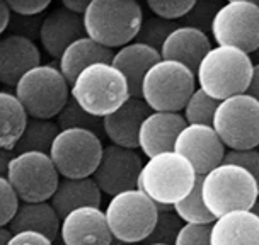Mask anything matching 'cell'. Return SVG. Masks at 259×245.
Instances as JSON below:
<instances>
[{
	"instance_id": "cell-1",
	"label": "cell",
	"mask_w": 259,
	"mask_h": 245,
	"mask_svg": "<svg viewBox=\"0 0 259 245\" xmlns=\"http://www.w3.org/2000/svg\"><path fill=\"white\" fill-rule=\"evenodd\" d=\"M251 55L232 46H211L194 73L196 85L215 101L246 94L252 75Z\"/></svg>"
},
{
	"instance_id": "cell-2",
	"label": "cell",
	"mask_w": 259,
	"mask_h": 245,
	"mask_svg": "<svg viewBox=\"0 0 259 245\" xmlns=\"http://www.w3.org/2000/svg\"><path fill=\"white\" fill-rule=\"evenodd\" d=\"M142 21L143 7L135 0H89L82 14L87 38L113 52L135 39Z\"/></svg>"
},
{
	"instance_id": "cell-3",
	"label": "cell",
	"mask_w": 259,
	"mask_h": 245,
	"mask_svg": "<svg viewBox=\"0 0 259 245\" xmlns=\"http://www.w3.org/2000/svg\"><path fill=\"white\" fill-rule=\"evenodd\" d=\"M259 184L247 170L230 164H220L201 179V198L215 218L230 211L257 213Z\"/></svg>"
},
{
	"instance_id": "cell-4",
	"label": "cell",
	"mask_w": 259,
	"mask_h": 245,
	"mask_svg": "<svg viewBox=\"0 0 259 245\" xmlns=\"http://www.w3.org/2000/svg\"><path fill=\"white\" fill-rule=\"evenodd\" d=\"M196 172L178 152H162L142 165L137 189L159 205L172 206L191 191Z\"/></svg>"
},
{
	"instance_id": "cell-5",
	"label": "cell",
	"mask_w": 259,
	"mask_h": 245,
	"mask_svg": "<svg viewBox=\"0 0 259 245\" xmlns=\"http://www.w3.org/2000/svg\"><path fill=\"white\" fill-rule=\"evenodd\" d=\"M70 97L85 113L103 119L128 99L124 77L111 63H94L82 70L70 85Z\"/></svg>"
},
{
	"instance_id": "cell-6",
	"label": "cell",
	"mask_w": 259,
	"mask_h": 245,
	"mask_svg": "<svg viewBox=\"0 0 259 245\" xmlns=\"http://www.w3.org/2000/svg\"><path fill=\"white\" fill-rule=\"evenodd\" d=\"M14 95L29 118L53 119L70 97V85L57 65L46 63L24 73L14 87Z\"/></svg>"
},
{
	"instance_id": "cell-7",
	"label": "cell",
	"mask_w": 259,
	"mask_h": 245,
	"mask_svg": "<svg viewBox=\"0 0 259 245\" xmlns=\"http://www.w3.org/2000/svg\"><path fill=\"white\" fill-rule=\"evenodd\" d=\"M196 89V77L184 65L160 60L145 73L140 99L150 111L181 113L189 95Z\"/></svg>"
},
{
	"instance_id": "cell-8",
	"label": "cell",
	"mask_w": 259,
	"mask_h": 245,
	"mask_svg": "<svg viewBox=\"0 0 259 245\" xmlns=\"http://www.w3.org/2000/svg\"><path fill=\"white\" fill-rule=\"evenodd\" d=\"M155 203L138 189L111 196L104 216L111 237L126 243H143L157 221Z\"/></svg>"
},
{
	"instance_id": "cell-9",
	"label": "cell",
	"mask_w": 259,
	"mask_h": 245,
	"mask_svg": "<svg viewBox=\"0 0 259 245\" xmlns=\"http://www.w3.org/2000/svg\"><path fill=\"white\" fill-rule=\"evenodd\" d=\"M211 128L225 149H256L259 143V101L247 94H237L220 101Z\"/></svg>"
},
{
	"instance_id": "cell-10",
	"label": "cell",
	"mask_w": 259,
	"mask_h": 245,
	"mask_svg": "<svg viewBox=\"0 0 259 245\" xmlns=\"http://www.w3.org/2000/svg\"><path fill=\"white\" fill-rule=\"evenodd\" d=\"M103 149V141L96 133L72 128L60 129L48 155L60 177L82 179L94 174Z\"/></svg>"
},
{
	"instance_id": "cell-11",
	"label": "cell",
	"mask_w": 259,
	"mask_h": 245,
	"mask_svg": "<svg viewBox=\"0 0 259 245\" xmlns=\"http://www.w3.org/2000/svg\"><path fill=\"white\" fill-rule=\"evenodd\" d=\"M6 177L21 203L50 201L60 181L50 155L39 152L14 154Z\"/></svg>"
},
{
	"instance_id": "cell-12",
	"label": "cell",
	"mask_w": 259,
	"mask_h": 245,
	"mask_svg": "<svg viewBox=\"0 0 259 245\" xmlns=\"http://www.w3.org/2000/svg\"><path fill=\"white\" fill-rule=\"evenodd\" d=\"M211 38L217 46H232L251 55L259 48V7L251 0L222 4L211 22Z\"/></svg>"
},
{
	"instance_id": "cell-13",
	"label": "cell",
	"mask_w": 259,
	"mask_h": 245,
	"mask_svg": "<svg viewBox=\"0 0 259 245\" xmlns=\"http://www.w3.org/2000/svg\"><path fill=\"white\" fill-rule=\"evenodd\" d=\"M143 160L137 150L106 145L94 174L91 175L103 194L114 196L118 192L137 189Z\"/></svg>"
},
{
	"instance_id": "cell-14",
	"label": "cell",
	"mask_w": 259,
	"mask_h": 245,
	"mask_svg": "<svg viewBox=\"0 0 259 245\" xmlns=\"http://www.w3.org/2000/svg\"><path fill=\"white\" fill-rule=\"evenodd\" d=\"M174 152L183 155L196 175H205L222 164L225 146L211 126L205 124H186L174 141Z\"/></svg>"
},
{
	"instance_id": "cell-15",
	"label": "cell",
	"mask_w": 259,
	"mask_h": 245,
	"mask_svg": "<svg viewBox=\"0 0 259 245\" xmlns=\"http://www.w3.org/2000/svg\"><path fill=\"white\" fill-rule=\"evenodd\" d=\"M63 245H109L113 237L101 208L84 206L62 218L60 233Z\"/></svg>"
},
{
	"instance_id": "cell-16",
	"label": "cell",
	"mask_w": 259,
	"mask_h": 245,
	"mask_svg": "<svg viewBox=\"0 0 259 245\" xmlns=\"http://www.w3.org/2000/svg\"><path fill=\"white\" fill-rule=\"evenodd\" d=\"M152 111L142 99L128 97L116 111L103 118V135L111 141V145L123 149H138V131Z\"/></svg>"
},
{
	"instance_id": "cell-17",
	"label": "cell",
	"mask_w": 259,
	"mask_h": 245,
	"mask_svg": "<svg viewBox=\"0 0 259 245\" xmlns=\"http://www.w3.org/2000/svg\"><path fill=\"white\" fill-rule=\"evenodd\" d=\"M41 65L38 44L19 34H7L0 38V84L16 87L19 78Z\"/></svg>"
},
{
	"instance_id": "cell-18",
	"label": "cell",
	"mask_w": 259,
	"mask_h": 245,
	"mask_svg": "<svg viewBox=\"0 0 259 245\" xmlns=\"http://www.w3.org/2000/svg\"><path fill=\"white\" fill-rule=\"evenodd\" d=\"M85 36L82 16L68 12L62 6L43 16L38 39L45 52L52 58L58 60L68 44Z\"/></svg>"
},
{
	"instance_id": "cell-19",
	"label": "cell",
	"mask_w": 259,
	"mask_h": 245,
	"mask_svg": "<svg viewBox=\"0 0 259 245\" xmlns=\"http://www.w3.org/2000/svg\"><path fill=\"white\" fill-rule=\"evenodd\" d=\"M186 126L181 113H152L143 119L138 131V149L145 157H154L162 152H170L181 129Z\"/></svg>"
},
{
	"instance_id": "cell-20",
	"label": "cell",
	"mask_w": 259,
	"mask_h": 245,
	"mask_svg": "<svg viewBox=\"0 0 259 245\" xmlns=\"http://www.w3.org/2000/svg\"><path fill=\"white\" fill-rule=\"evenodd\" d=\"M211 50V39L205 32L188 26H178L165 38L160 48V58L178 62L196 73L203 57Z\"/></svg>"
},
{
	"instance_id": "cell-21",
	"label": "cell",
	"mask_w": 259,
	"mask_h": 245,
	"mask_svg": "<svg viewBox=\"0 0 259 245\" xmlns=\"http://www.w3.org/2000/svg\"><path fill=\"white\" fill-rule=\"evenodd\" d=\"M162 58L159 52H155V50H152L145 44L132 41V43L121 46L113 53L111 65L124 77L130 97L140 99V87L143 77Z\"/></svg>"
},
{
	"instance_id": "cell-22",
	"label": "cell",
	"mask_w": 259,
	"mask_h": 245,
	"mask_svg": "<svg viewBox=\"0 0 259 245\" xmlns=\"http://www.w3.org/2000/svg\"><path fill=\"white\" fill-rule=\"evenodd\" d=\"M210 245H259V216L254 211H230L210 225Z\"/></svg>"
},
{
	"instance_id": "cell-23",
	"label": "cell",
	"mask_w": 259,
	"mask_h": 245,
	"mask_svg": "<svg viewBox=\"0 0 259 245\" xmlns=\"http://www.w3.org/2000/svg\"><path fill=\"white\" fill-rule=\"evenodd\" d=\"M101 203H103V192H101V189L97 187L92 177H60L58 186L55 189L53 196L50 198V205L57 211L60 220L67 216L70 211L77 210V208H101Z\"/></svg>"
},
{
	"instance_id": "cell-24",
	"label": "cell",
	"mask_w": 259,
	"mask_h": 245,
	"mask_svg": "<svg viewBox=\"0 0 259 245\" xmlns=\"http://www.w3.org/2000/svg\"><path fill=\"white\" fill-rule=\"evenodd\" d=\"M113 53V50L104 48V46L97 44L96 41L84 36V38L73 41L72 44H68L65 48L62 57L58 58L57 67L60 73H62V77L67 80V84L72 85L78 73L85 70L89 65L111 63Z\"/></svg>"
},
{
	"instance_id": "cell-25",
	"label": "cell",
	"mask_w": 259,
	"mask_h": 245,
	"mask_svg": "<svg viewBox=\"0 0 259 245\" xmlns=\"http://www.w3.org/2000/svg\"><path fill=\"white\" fill-rule=\"evenodd\" d=\"M60 216L50 201H39V203H19L17 211L7 225V228L12 233L16 232H38L50 240H55L60 233Z\"/></svg>"
},
{
	"instance_id": "cell-26",
	"label": "cell",
	"mask_w": 259,
	"mask_h": 245,
	"mask_svg": "<svg viewBox=\"0 0 259 245\" xmlns=\"http://www.w3.org/2000/svg\"><path fill=\"white\" fill-rule=\"evenodd\" d=\"M27 118L14 92L0 90V149H14L24 131Z\"/></svg>"
},
{
	"instance_id": "cell-27",
	"label": "cell",
	"mask_w": 259,
	"mask_h": 245,
	"mask_svg": "<svg viewBox=\"0 0 259 245\" xmlns=\"http://www.w3.org/2000/svg\"><path fill=\"white\" fill-rule=\"evenodd\" d=\"M60 133V128L53 119H38L27 118L21 138L14 145L12 154H24V152H39L50 154L52 143Z\"/></svg>"
},
{
	"instance_id": "cell-28",
	"label": "cell",
	"mask_w": 259,
	"mask_h": 245,
	"mask_svg": "<svg viewBox=\"0 0 259 245\" xmlns=\"http://www.w3.org/2000/svg\"><path fill=\"white\" fill-rule=\"evenodd\" d=\"M201 179L203 175H196V181L188 196H184L181 201L172 205V211L178 215V218L183 223L188 225H211L215 221V216L206 210L201 198Z\"/></svg>"
},
{
	"instance_id": "cell-29",
	"label": "cell",
	"mask_w": 259,
	"mask_h": 245,
	"mask_svg": "<svg viewBox=\"0 0 259 245\" xmlns=\"http://www.w3.org/2000/svg\"><path fill=\"white\" fill-rule=\"evenodd\" d=\"M55 123H57L60 129H89V131L96 133L99 138L103 136V119L85 113L72 97H68V101L65 103L62 111L57 114Z\"/></svg>"
},
{
	"instance_id": "cell-30",
	"label": "cell",
	"mask_w": 259,
	"mask_h": 245,
	"mask_svg": "<svg viewBox=\"0 0 259 245\" xmlns=\"http://www.w3.org/2000/svg\"><path fill=\"white\" fill-rule=\"evenodd\" d=\"M219 106V101L211 99L206 95L201 89H194V92L189 95L183 108V118L186 124H205V126H211L213 121L215 109Z\"/></svg>"
},
{
	"instance_id": "cell-31",
	"label": "cell",
	"mask_w": 259,
	"mask_h": 245,
	"mask_svg": "<svg viewBox=\"0 0 259 245\" xmlns=\"http://www.w3.org/2000/svg\"><path fill=\"white\" fill-rule=\"evenodd\" d=\"M178 26H179L178 22L164 21V19H160V17L150 16L142 21V24L138 27V32L133 41L149 46V48L155 50V52H160L165 38H167Z\"/></svg>"
},
{
	"instance_id": "cell-32",
	"label": "cell",
	"mask_w": 259,
	"mask_h": 245,
	"mask_svg": "<svg viewBox=\"0 0 259 245\" xmlns=\"http://www.w3.org/2000/svg\"><path fill=\"white\" fill-rule=\"evenodd\" d=\"M184 223L178 218V215L172 210L169 211H159L157 215V221L152 228L149 237L145 238L143 243H165L172 245L176 240V235L181 230Z\"/></svg>"
},
{
	"instance_id": "cell-33",
	"label": "cell",
	"mask_w": 259,
	"mask_h": 245,
	"mask_svg": "<svg viewBox=\"0 0 259 245\" xmlns=\"http://www.w3.org/2000/svg\"><path fill=\"white\" fill-rule=\"evenodd\" d=\"M222 4L217 2H194L193 7L189 9V12L183 17V26L193 27V29H198L201 32L208 34L211 29V22H213V17L217 11L220 9Z\"/></svg>"
},
{
	"instance_id": "cell-34",
	"label": "cell",
	"mask_w": 259,
	"mask_h": 245,
	"mask_svg": "<svg viewBox=\"0 0 259 245\" xmlns=\"http://www.w3.org/2000/svg\"><path fill=\"white\" fill-rule=\"evenodd\" d=\"M193 4L194 0H170V2L169 0H150L147 2V7L155 17L176 22L186 16Z\"/></svg>"
},
{
	"instance_id": "cell-35",
	"label": "cell",
	"mask_w": 259,
	"mask_h": 245,
	"mask_svg": "<svg viewBox=\"0 0 259 245\" xmlns=\"http://www.w3.org/2000/svg\"><path fill=\"white\" fill-rule=\"evenodd\" d=\"M19 198L12 189L7 177L0 175V226H7L19 206Z\"/></svg>"
},
{
	"instance_id": "cell-36",
	"label": "cell",
	"mask_w": 259,
	"mask_h": 245,
	"mask_svg": "<svg viewBox=\"0 0 259 245\" xmlns=\"http://www.w3.org/2000/svg\"><path fill=\"white\" fill-rule=\"evenodd\" d=\"M222 164L237 165V167L247 170L252 177H259V154L256 149L246 150H229L225 152Z\"/></svg>"
},
{
	"instance_id": "cell-37",
	"label": "cell",
	"mask_w": 259,
	"mask_h": 245,
	"mask_svg": "<svg viewBox=\"0 0 259 245\" xmlns=\"http://www.w3.org/2000/svg\"><path fill=\"white\" fill-rule=\"evenodd\" d=\"M210 225L184 223L176 235L172 245H210Z\"/></svg>"
},
{
	"instance_id": "cell-38",
	"label": "cell",
	"mask_w": 259,
	"mask_h": 245,
	"mask_svg": "<svg viewBox=\"0 0 259 245\" xmlns=\"http://www.w3.org/2000/svg\"><path fill=\"white\" fill-rule=\"evenodd\" d=\"M45 16V14H43ZM43 16H36V17H22L11 14V22H9V29H12V34H19L24 38H29L34 41L39 36V27Z\"/></svg>"
},
{
	"instance_id": "cell-39",
	"label": "cell",
	"mask_w": 259,
	"mask_h": 245,
	"mask_svg": "<svg viewBox=\"0 0 259 245\" xmlns=\"http://www.w3.org/2000/svg\"><path fill=\"white\" fill-rule=\"evenodd\" d=\"M50 0H9V11L16 16L22 17H36L43 16L46 9L50 7Z\"/></svg>"
},
{
	"instance_id": "cell-40",
	"label": "cell",
	"mask_w": 259,
	"mask_h": 245,
	"mask_svg": "<svg viewBox=\"0 0 259 245\" xmlns=\"http://www.w3.org/2000/svg\"><path fill=\"white\" fill-rule=\"evenodd\" d=\"M7 245H53V240H50L48 237L41 235L38 232H16L11 235Z\"/></svg>"
},
{
	"instance_id": "cell-41",
	"label": "cell",
	"mask_w": 259,
	"mask_h": 245,
	"mask_svg": "<svg viewBox=\"0 0 259 245\" xmlns=\"http://www.w3.org/2000/svg\"><path fill=\"white\" fill-rule=\"evenodd\" d=\"M87 6H89V0H63L62 2L63 9H67L72 14H77V16H82L85 12Z\"/></svg>"
},
{
	"instance_id": "cell-42",
	"label": "cell",
	"mask_w": 259,
	"mask_h": 245,
	"mask_svg": "<svg viewBox=\"0 0 259 245\" xmlns=\"http://www.w3.org/2000/svg\"><path fill=\"white\" fill-rule=\"evenodd\" d=\"M11 11L7 7V2L0 0V36L9 29V22H11Z\"/></svg>"
},
{
	"instance_id": "cell-43",
	"label": "cell",
	"mask_w": 259,
	"mask_h": 245,
	"mask_svg": "<svg viewBox=\"0 0 259 245\" xmlns=\"http://www.w3.org/2000/svg\"><path fill=\"white\" fill-rule=\"evenodd\" d=\"M257 77H259V67H257L256 63H254L252 75H251V80H249V85H247L246 94L251 95V97H256V99H257Z\"/></svg>"
},
{
	"instance_id": "cell-44",
	"label": "cell",
	"mask_w": 259,
	"mask_h": 245,
	"mask_svg": "<svg viewBox=\"0 0 259 245\" xmlns=\"http://www.w3.org/2000/svg\"><path fill=\"white\" fill-rule=\"evenodd\" d=\"M14 157L12 150H7V149H0V175L6 177L7 175V167H9V162Z\"/></svg>"
},
{
	"instance_id": "cell-45",
	"label": "cell",
	"mask_w": 259,
	"mask_h": 245,
	"mask_svg": "<svg viewBox=\"0 0 259 245\" xmlns=\"http://www.w3.org/2000/svg\"><path fill=\"white\" fill-rule=\"evenodd\" d=\"M11 235H12V232L7 228V226H0V245H7Z\"/></svg>"
},
{
	"instance_id": "cell-46",
	"label": "cell",
	"mask_w": 259,
	"mask_h": 245,
	"mask_svg": "<svg viewBox=\"0 0 259 245\" xmlns=\"http://www.w3.org/2000/svg\"><path fill=\"white\" fill-rule=\"evenodd\" d=\"M109 245H140V243H126V242H119V240H111Z\"/></svg>"
},
{
	"instance_id": "cell-47",
	"label": "cell",
	"mask_w": 259,
	"mask_h": 245,
	"mask_svg": "<svg viewBox=\"0 0 259 245\" xmlns=\"http://www.w3.org/2000/svg\"><path fill=\"white\" fill-rule=\"evenodd\" d=\"M143 245H165V243H143Z\"/></svg>"
}]
</instances>
